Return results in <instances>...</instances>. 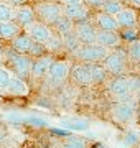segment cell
I'll use <instances>...</instances> for the list:
<instances>
[{
  "instance_id": "cell-33",
  "label": "cell",
  "mask_w": 140,
  "mask_h": 148,
  "mask_svg": "<svg viewBox=\"0 0 140 148\" xmlns=\"http://www.w3.org/2000/svg\"><path fill=\"white\" fill-rule=\"evenodd\" d=\"M61 5H68V3H82L84 0H58Z\"/></svg>"
},
{
  "instance_id": "cell-6",
  "label": "cell",
  "mask_w": 140,
  "mask_h": 148,
  "mask_svg": "<svg viewBox=\"0 0 140 148\" xmlns=\"http://www.w3.org/2000/svg\"><path fill=\"white\" fill-rule=\"evenodd\" d=\"M106 84H107L109 94L114 95L117 101H132L134 99V94L129 90L125 76H110L106 81Z\"/></svg>"
},
{
  "instance_id": "cell-4",
  "label": "cell",
  "mask_w": 140,
  "mask_h": 148,
  "mask_svg": "<svg viewBox=\"0 0 140 148\" xmlns=\"http://www.w3.org/2000/svg\"><path fill=\"white\" fill-rule=\"evenodd\" d=\"M110 115H112L114 122H117L120 125H129V123L135 122L137 107L134 104V99L132 101H117L112 106Z\"/></svg>"
},
{
  "instance_id": "cell-7",
  "label": "cell",
  "mask_w": 140,
  "mask_h": 148,
  "mask_svg": "<svg viewBox=\"0 0 140 148\" xmlns=\"http://www.w3.org/2000/svg\"><path fill=\"white\" fill-rule=\"evenodd\" d=\"M69 71H71V61L69 59H54L49 71L46 74L48 82H51L53 86H58L61 82H65L69 77Z\"/></svg>"
},
{
  "instance_id": "cell-26",
  "label": "cell",
  "mask_w": 140,
  "mask_h": 148,
  "mask_svg": "<svg viewBox=\"0 0 140 148\" xmlns=\"http://www.w3.org/2000/svg\"><path fill=\"white\" fill-rule=\"evenodd\" d=\"M15 20V8L5 2H0V21Z\"/></svg>"
},
{
  "instance_id": "cell-14",
  "label": "cell",
  "mask_w": 140,
  "mask_h": 148,
  "mask_svg": "<svg viewBox=\"0 0 140 148\" xmlns=\"http://www.w3.org/2000/svg\"><path fill=\"white\" fill-rule=\"evenodd\" d=\"M119 27L120 28H129V27H137L139 25V13L134 7H125L115 15Z\"/></svg>"
},
{
  "instance_id": "cell-22",
  "label": "cell",
  "mask_w": 140,
  "mask_h": 148,
  "mask_svg": "<svg viewBox=\"0 0 140 148\" xmlns=\"http://www.w3.org/2000/svg\"><path fill=\"white\" fill-rule=\"evenodd\" d=\"M45 46H46V51L51 54H56V53H61L65 46H63V38L59 36L56 32H53V35L45 41Z\"/></svg>"
},
{
  "instance_id": "cell-17",
  "label": "cell",
  "mask_w": 140,
  "mask_h": 148,
  "mask_svg": "<svg viewBox=\"0 0 140 148\" xmlns=\"http://www.w3.org/2000/svg\"><path fill=\"white\" fill-rule=\"evenodd\" d=\"M15 20L22 25V28H25V27H28L30 23H33V21L36 20V13L33 10V7L23 3V5L15 7Z\"/></svg>"
},
{
  "instance_id": "cell-12",
  "label": "cell",
  "mask_w": 140,
  "mask_h": 148,
  "mask_svg": "<svg viewBox=\"0 0 140 148\" xmlns=\"http://www.w3.org/2000/svg\"><path fill=\"white\" fill-rule=\"evenodd\" d=\"M63 15H66L74 23H78V21H84L89 18L91 8L84 2L82 3H68V5H63Z\"/></svg>"
},
{
  "instance_id": "cell-36",
  "label": "cell",
  "mask_w": 140,
  "mask_h": 148,
  "mask_svg": "<svg viewBox=\"0 0 140 148\" xmlns=\"http://www.w3.org/2000/svg\"><path fill=\"white\" fill-rule=\"evenodd\" d=\"M5 61V49H3V46L0 45V64Z\"/></svg>"
},
{
  "instance_id": "cell-13",
  "label": "cell",
  "mask_w": 140,
  "mask_h": 148,
  "mask_svg": "<svg viewBox=\"0 0 140 148\" xmlns=\"http://www.w3.org/2000/svg\"><path fill=\"white\" fill-rule=\"evenodd\" d=\"M122 36L119 32H109V30H97L96 43L101 46H106L109 49H114L117 46H122Z\"/></svg>"
},
{
  "instance_id": "cell-27",
  "label": "cell",
  "mask_w": 140,
  "mask_h": 148,
  "mask_svg": "<svg viewBox=\"0 0 140 148\" xmlns=\"http://www.w3.org/2000/svg\"><path fill=\"white\" fill-rule=\"evenodd\" d=\"M12 71L5 66L0 64V92H5L7 87H8V82H10V77H12Z\"/></svg>"
},
{
  "instance_id": "cell-30",
  "label": "cell",
  "mask_w": 140,
  "mask_h": 148,
  "mask_svg": "<svg viewBox=\"0 0 140 148\" xmlns=\"http://www.w3.org/2000/svg\"><path fill=\"white\" fill-rule=\"evenodd\" d=\"M28 54H30V56H41V54H46V46H45V43L33 41L32 46H30Z\"/></svg>"
},
{
  "instance_id": "cell-20",
  "label": "cell",
  "mask_w": 140,
  "mask_h": 148,
  "mask_svg": "<svg viewBox=\"0 0 140 148\" xmlns=\"http://www.w3.org/2000/svg\"><path fill=\"white\" fill-rule=\"evenodd\" d=\"M110 77L107 69L102 66V63H91V79L92 84H104Z\"/></svg>"
},
{
  "instance_id": "cell-34",
  "label": "cell",
  "mask_w": 140,
  "mask_h": 148,
  "mask_svg": "<svg viewBox=\"0 0 140 148\" xmlns=\"http://www.w3.org/2000/svg\"><path fill=\"white\" fill-rule=\"evenodd\" d=\"M8 2H10L13 7H18V5H23V3H27L28 0H8Z\"/></svg>"
},
{
  "instance_id": "cell-2",
  "label": "cell",
  "mask_w": 140,
  "mask_h": 148,
  "mask_svg": "<svg viewBox=\"0 0 140 148\" xmlns=\"http://www.w3.org/2000/svg\"><path fill=\"white\" fill-rule=\"evenodd\" d=\"M33 10L36 13V18L40 21H43L49 27H53V23L63 15V5L56 2V0H43L35 3Z\"/></svg>"
},
{
  "instance_id": "cell-25",
  "label": "cell",
  "mask_w": 140,
  "mask_h": 148,
  "mask_svg": "<svg viewBox=\"0 0 140 148\" xmlns=\"http://www.w3.org/2000/svg\"><path fill=\"white\" fill-rule=\"evenodd\" d=\"M61 38H63V46H65V49L69 51V53H74L76 49L81 46V43H79V40H78L74 32L68 33V35H63Z\"/></svg>"
},
{
  "instance_id": "cell-5",
  "label": "cell",
  "mask_w": 140,
  "mask_h": 148,
  "mask_svg": "<svg viewBox=\"0 0 140 148\" xmlns=\"http://www.w3.org/2000/svg\"><path fill=\"white\" fill-rule=\"evenodd\" d=\"M109 51H110L109 48L92 43V45H81L74 51V56L79 61H84V63H101L109 54Z\"/></svg>"
},
{
  "instance_id": "cell-32",
  "label": "cell",
  "mask_w": 140,
  "mask_h": 148,
  "mask_svg": "<svg viewBox=\"0 0 140 148\" xmlns=\"http://www.w3.org/2000/svg\"><path fill=\"white\" fill-rule=\"evenodd\" d=\"M84 3H86L91 10L99 12L101 8H102V5H104V0H84Z\"/></svg>"
},
{
  "instance_id": "cell-35",
  "label": "cell",
  "mask_w": 140,
  "mask_h": 148,
  "mask_svg": "<svg viewBox=\"0 0 140 148\" xmlns=\"http://www.w3.org/2000/svg\"><path fill=\"white\" fill-rule=\"evenodd\" d=\"M130 3V7H134V8H140V0H127Z\"/></svg>"
},
{
  "instance_id": "cell-24",
  "label": "cell",
  "mask_w": 140,
  "mask_h": 148,
  "mask_svg": "<svg viewBox=\"0 0 140 148\" xmlns=\"http://www.w3.org/2000/svg\"><path fill=\"white\" fill-rule=\"evenodd\" d=\"M122 8H124V2L122 0H104V5L101 8V12L115 16Z\"/></svg>"
},
{
  "instance_id": "cell-19",
  "label": "cell",
  "mask_w": 140,
  "mask_h": 148,
  "mask_svg": "<svg viewBox=\"0 0 140 148\" xmlns=\"http://www.w3.org/2000/svg\"><path fill=\"white\" fill-rule=\"evenodd\" d=\"M74 21L71 20V18H68L66 15H61L58 18V20L53 23V32H56L59 35V36H63V35H68V33L74 32Z\"/></svg>"
},
{
  "instance_id": "cell-11",
  "label": "cell",
  "mask_w": 140,
  "mask_h": 148,
  "mask_svg": "<svg viewBox=\"0 0 140 148\" xmlns=\"http://www.w3.org/2000/svg\"><path fill=\"white\" fill-rule=\"evenodd\" d=\"M53 61H54V58H53L51 53L38 56V58L32 63L30 76H32L33 79H43V77H46V74H48V71H49V66H51Z\"/></svg>"
},
{
  "instance_id": "cell-3",
  "label": "cell",
  "mask_w": 140,
  "mask_h": 148,
  "mask_svg": "<svg viewBox=\"0 0 140 148\" xmlns=\"http://www.w3.org/2000/svg\"><path fill=\"white\" fill-rule=\"evenodd\" d=\"M5 59L10 63V71L16 76H20L23 79H27L30 76V71H32V58L30 54L27 53H16L15 49L13 51H5Z\"/></svg>"
},
{
  "instance_id": "cell-28",
  "label": "cell",
  "mask_w": 140,
  "mask_h": 148,
  "mask_svg": "<svg viewBox=\"0 0 140 148\" xmlns=\"http://www.w3.org/2000/svg\"><path fill=\"white\" fill-rule=\"evenodd\" d=\"M119 33H120L122 40H125V41H132V40H135V38H139L140 30H139V25H137V27L120 28V30H119Z\"/></svg>"
},
{
  "instance_id": "cell-1",
  "label": "cell",
  "mask_w": 140,
  "mask_h": 148,
  "mask_svg": "<svg viewBox=\"0 0 140 148\" xmlns=\"http://www.w3.org/2000/svg\"><path fill=\"white\" fill-rule=\"evenodd\" d=\"M102 66L107 69L110 76H125L129 73V56H127V49H122L120 46L114 48L109 51V54L101 61Z\"/></svg>"
},
{
  "instance_id": "cell-10",
  "label": "cell",
  "mask_w": 140,
  "mask_h": 148,
  "mask_svg": "<svg viewBox=\"0 0 140 148\" xmlns=\"http://www.w3.org/2000/svg\"><path fill=\"white\" fill-rule=\"evenodd\" d=\"M23 30H25V33L32 38L33 41H40V43H45L53 35V28L49 27V25H46V23H43V21H40V20H35L28 27L23 28Z\"/></svg>"
},
{
  "instance_id": "cell-8",
  "label": "cell",
  "mask_w": 140,
  "mask_h": 148,
  "mask_svg": "<svg viewBox=\"0 0 140 148\" xmlns=\"http://www.w3.org/2000/svg\"><path fill=\"white\" fill-rule=\"evenodd\" d=\"M69 79L73 84L76 86H91L92 79H91V63H81L78 64H71V71H69Z\"/></svg>"
},
{
  "instance_id": "cell-16",
  "label": "cell",
  "mask_w": 140,
  "mask_h": 148,
  "mask_svg": "<svg viewBox=\"0 0 140 148\" xmlns=\"http://www.w3.org/2000/svg\"><path fill=\"white\" fill-rule=\"evenodd\" d=\"M94 25L97 27V30H109V32H119L120 27H119L115 16L109 15V13H104V12H97L96 16H94Z\"/></svg>"
},
{
  "instance_id": "cell-18",
  "label": "cell",
  "mask_w": 140,
  "mask_h": 148,
  "mask_svg": "<svg viewBox=\"0 0 140 148\" xmlns=\"http://www.w3.org/2000/svg\"><path fill=\"white\" fill-rule=\"evenodd\" d=\"M22 33V25L16 20L10 21H0V40H7L12 41L16 35Z\"/></svg>"
},
{
  "instance_id": "cell-23",
  "label": "cell",
  "mask_w": 140,
  "mask_h": 148,
  "mask_svg": "<svg viewBox=\"0 0 140 148\" xmlns=\"http://www.w3.org/2000/svg\"><path fill=\"white\" fill-rule=\"evenodd\" d=\"M127 56H129V61L132 64L140 66V38H135V40L129 41V46H127Z\"/></svg>"
},
{
  "instance_id": "cell-29",
  "label": "cell",
  "mask_w": 140,
  "mask_h": 148,
  "mask_svg": "<svg viewBox=\"0 0 140 148\" xmlns=\"http://www.w3.org/2000/svg\"><path fill=\"white\" fill-rule=\"evenodd\" d=\"M125 79H127V86H129V90L132 94H140V76H135V74H125Z\"/></svg>"
},
{
  "instance_id": "cell-21",
  "label": "cell",
  "mask_w": 140,
  "mask_h": 148,
  "mask_svg": "<svg viewBox=\"0 0 140 148\" xmlns=\"http://www.w3.org/2000/svg\"><path fill=\"white\" fill-rule=\"evenodd\" d=\"M32 43H33V40L28 36L27 33H20V35H16L12 40V49H15L16 53H27L28 54Z\"/></svg>"
},
{
  "instance_id": "cell-31",
  "label": "cell",
  "mask_w": 140,
  "mask_h": 148,
  "mask_svg": "<svg viewBox=\"0 0 140 148\" xmlns=\"http://www.w3.org/2000/svg\"><path fill=\"white\" fill-rule=\"evenodd\" d=\"M66 145L68 147H73V148H84L86 147V140H82L79 137H69L66 140Z\"/></svg>"
},
{
  "instance_id": "cell-38",
  "label": "cell",
  "mask_w": 140,
  "mask_h": 148,
  "mask_svg": "<svg viewBox=\"0 0 140 148\" xmlns=\"http://www.w3.org/2000/svg\"><path fill=\"white\" fill-rule=\"evenodd\" d=\"M56 2H58V0H56Z\"/></svg>"
},
{
  "instance_id": "cell-9",
  "label": "cell",
  "mask_w": 140,
  "mask_h": 148,
  "mask_svg": "<svg viewBox=\"0 0 140 148\" xmlns=\"http://www.w3.org/2000/svg\"><path fill=\"white\" fill-rule=\"evenodd\" d=\"M74 33L81 45H92L96 43V35H97V27L91 21H78L74 25Z\"/></svg>"
},
{
  "instance_id": "cell-15",
  "label": "cell",
  "mask_w": 140,
  "mask_h": 148,
  "mask_svg": "<svg viewBox=\"0 0 140 148\" xmlns=\"http://www.w3.org/2000/svg\"><path fill=\"white\" fill-rule=\"evenodd\" d=\"M5 92H8L13 97H27L30 94V87H28L27 81L23 77L16 76V74H12L10 82H8V87H7Z\"/></svg>"
},
{
  "instance_id": "cell-37",
  "label": "cell",
  "mask_w": 140,
  "mask_h": 148,
  "mask_svg": "<svg viewBox=\"0 0 140 148\" xmlns=\"http://www.w3.org/2000/svg\"><path fill=\"white\" fill-rule=\"evenodd\" d=\"M7 138V133H5V130H3V127H2V125H0V143L3 142V140H5Z\"/></svg>"
}]
</instances>
